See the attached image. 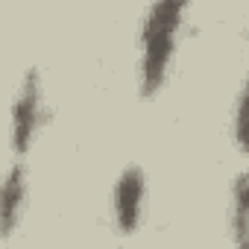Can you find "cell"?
Returning a JSON list of instances; mask_svg holds the SVG:
<instances>
[{"mask_svg":"<svg viewBox=\"0 0 249 249\" xmlns=\"http://www.w3.org/2000/svg\"><path fill=\"white\" fill-rule=\"evenodd\" d=\"M30 199V173L24 161L9 164V170L0 176V240L15 237L21 217Z\"/></svg>","mask_w":249,"mask_h":249,"instance_id":"obj_4","label":"cell"},{"mask_svg":"<svg viewBox=\"0 0 249 249\" xmlns=\"http://www.w3.org/2000/svg\"><path fill=\"white\" fill-rule=\"evenodd\" d=\"M44 123H47V100H44L41 71L30 68L21 76V85L15 91L12 111H9V150L24 159L38 141Z\"/></svg>","mask_w":249,"mask_h":249,"instance_id":"obj_2","label":"cell"},{"mask_svg":"<svg viewBox=\"0 0 249 249\" xmlns=\"http://www.w3.org/2000/svg\"><path fill=\"white\" fill-rule=\"evenodd\" d=\"M191 0H153L138 30V97L156 100L176 62Z\"/></svg>","mask_w":249,"mask_h":249,"instance_id":"obj_1","label":"cell"},{"mask_svg":"<svg viewBox=\"0 0 249 249\" xmlns=\"http://www.w3.org/2000/svg\"><path fill=\"white\" fill-rule=\"evenodd\" d=\"M147 211V173L141 164H126L111 188V220L117 234H135Z\"/></svg>","mask_w":249,"mask_h":249,"instance_id":"obj_3","label":"cell"},{"mask_svg":"<svg viewBox=\"0 0 249 249\" xmlns=\"http://www.w3.org/2000/svg\"><path fill=\"white\" fill-rule=\"evenodd\" d=\"M229 231L234 246H249V173H237L231 185V214Z\"/></svg>","mask_w":249,"mask_h":249,"instance_id":"obj_5","label":"cell"},{"mask_svg":"<svg viewBox=\"0 0 249 249\" xmlns=\"http://www.w3.org/2000/svg\"><path fill=\"white\" fill-rule=\"evenodd\" d=\"M231 135L240 153H246V88L237 91L234 100V117H231Z\"/></svg>","mask_w":249,"mask_h":249,"instance_id":"obj_6","label":"cell"}]
</instances>
